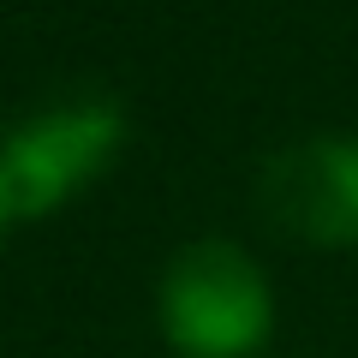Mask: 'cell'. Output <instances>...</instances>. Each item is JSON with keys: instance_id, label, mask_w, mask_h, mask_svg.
I'll use <instances>...</instances> for the list:
<instances>
[{"instance_id": "1", "label": "cell", "mask_w": 358, "mask_h": 358, "mask_svg": "<svg viewBox=\"0 0 358 358\" xmlns=\"http://www.w3.org/2000/svg\"><path fill=\"white\" fill-rule=\"evenodd\" d=\"M155 322L179 358H257L275 341V287L245 245L192 239L162 268Z\"/></svg>"}, {"instance_id": "3", "label": "cell", "mask_w": 358, "mask_h": 358, "mask_svg": "<svg viewBox=\"0 0 358 358\" xmlns=\"http://www.w3.org/2000/svg\"><path fill=\"white\" fill-rule=\"evenodd\" d=\"M257 209L310 251H358V138L317 131L275 150L257 173Z\"/></svg>"}, {"instance_id": "2", "label": "cell", "mask_w": 358, "mask_h": 358, "mask_svg": "<svg viewBox=\"0 0 358 358\" xmlns=\"http://www.w3.org/2000/svg\"><path fill=\"white\" fill-rule=\"evenodd\" d=\"M131 126L108 96H66L36 108L0 138V192L18 221L60 215L78 192H90L120 162Z\"/></svg>"}, {"instance_id": "4", "label": "cell", "mask_w": 358, "mask_h": 358, "mask_svg": "<svg viewBox=\"0 0 358 358\" xmlns=\"http://www.w3.org/2000/svg\"><path fill=\"white\" fill-rule=\"evenodd\" d=\"M18 227V215H13V203H6V192H0V245H6V233Z\"/></svg>"}]
</instances>
